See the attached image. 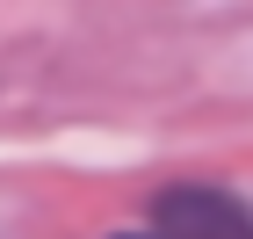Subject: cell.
I'll use <instances>...</instances> for the list:
<instances>
[{
	"label": "cell",
	"instance_id": "obj_2",
	"mask_svg": "<svg viewBox=\"0 0 253 239\" xmlns=\"http://www.w3.org/2000/svg\"><path fill=\"white\" fill-rule=\"evenodd\" d=\"M116 239H145V232H116Z\"/></svg>",
	"mask_w": 253,
	"mask_h": 239
},
{
	"label": "cell",
	"instance_id": "obj_1",
	"mask_svg": "<svg viewBox=\"0 0 253 239\" xmlns=\"http://www.w3.org/2000/svg\"><path fill=\"white\" fill-rule=\"evenodd\" d=\"M159 239H253L246 203L224 196V189H167L152 203Z\"/></svg>",
	"mask_w": 253,
	"mask_h": 239
}]
</instances>
